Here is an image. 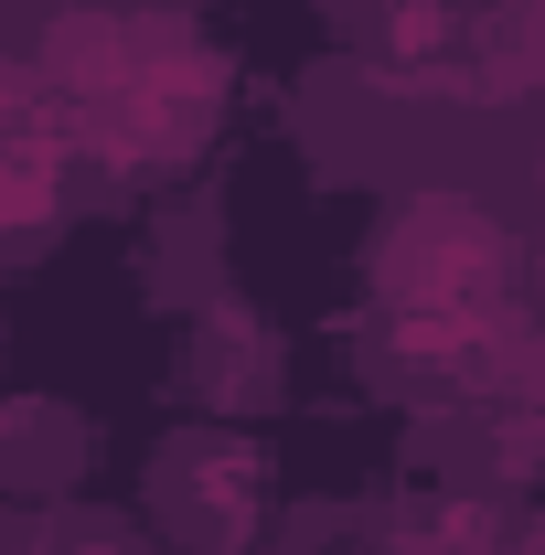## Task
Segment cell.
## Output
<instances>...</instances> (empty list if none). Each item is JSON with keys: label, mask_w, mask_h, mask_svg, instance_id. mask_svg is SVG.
I'll return each mask as SVG.
<instances>
[{"label": "cell", "mask_w": 545, "mask_h": 555, "mask_svg": "<svg viewBox=\"0 0 545 555\" xmlns=\"http://www.w3.org/2000/svg\"><path fill=\"white\" fill-rule=\"evenodd\" d=\"M150 513L182 524V534L214 524V545H225V534H246V513H257V460H246L236 438H182V449L150 470Z\"/></svg>", "instance_id": "cell-1"}, {"label": "cell", "mask_w": 545, "mask_h": 555, "mask_svg": "<svg viewBox=\"0 0 545 555\" xmlns=\"http://www.w3.org/2000/svg\"><path fill=\"white\" fill-rule=\"evenodd\" d=\"M43 555H150V545H129V534H107V524H75V534H54Z\"/></svg>", "instance_id": "cell-2"}, {"label": "cell", "mask_w": 545, "mask_h": 555, "mask_svg": "<svg viewBox=\"0 0 545 555\" xmlns=\"http://www.w3.org/2000/svg\"><path fill=\"white\" fill-rule=\"evenodd\" d=\"M22 86H33V75L0 65V96H22ZM0 150H33V118H22V107H0Z\"/></svg>", "instance_id": "cell-3"}]
</instances>
